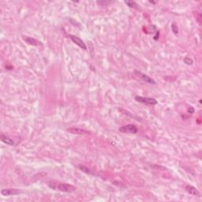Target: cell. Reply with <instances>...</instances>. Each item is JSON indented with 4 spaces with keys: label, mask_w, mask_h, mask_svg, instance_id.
<instances>
[{
    "label": "cell",
    "mask_w": 202,
    "mask_h": 202,
    "mask_svg": "<svg viewBox=\"0 0 202 202\" xmlns=\"http://www.w3.org/2000/svg\"><path fill=\"white\" fill-rule=\"evenodd\" d=\"M49 186L55 190H59L64 193H72L76 190V187L73 185L67 183H58V182H49Z\"/></svg>",
    "instance_id": "cell-1"
},
{
    "label": "cell",
    "mask_w": 202,
    "mask_h": 202,
    "mask_svg": "<svg viewBox=\"0 0 202 202\" xmlns=\"http://www.w3.org/2000/svg\"><path fill=\"white\" fill-rule=\"evenodd\" d=\"M135 100L139 103H145L147 105H156L157 104V100L153 98H149V97H144V96H137L135 97Z\"/></svg>",
    "instance_id": "cell-2"
},
{
    "label": "cell",
    "mask_w": 202,
    "mask_h": 202,
    "mask_svg": "<svg viewBox=\"0 0 202 202\" xmlns=\"http://www.w3.org/2000/svg\"><path fill=\"white\" fill-rule=\"evenodd\" d=\"M120 132L124 133H137V128L133 124H128L125 126H122L119 128Z\"/></svg>",
    "instance_id": "cell-3"
},
{
    "label": "cell",
    "mask_w": 202,
    "mask_h": 202,
    "mask_svg": "<svg viewBox=\"0 0 202 202\" xmlns=\"http://www.w3.org/2000/svg\"><path fill=\"white\" fill-rule=\"evenodd\" d=\"M134 73H135L137 77H139L143 81H145V82L149 83V84H153V85H156V81H155L153 78H151L149 76L146 75L145 73H141V72H140V71L135 70V71H134Z\"/></svg>",
    "instance_id": "cell-4"
},
{
    "label": "cell",
    "mask_w": 202,
    "mask_h": 202,
    "mask_svg": "<svg viewBox=\"0 0 202 202\" xmlns=\"http://www.w3.org/2000/svg\"><path fill=\"white\" fill-rule=\"evenodd\" d=\"M68 37H69V38H70V40L73 41V43H76L78 47H80L81 48H82V49L84 50L87 49V47L86 45H85V42H84L81 38L76 37V36H73V35H69Z\"/></svg>",
    "instance_id": "cell-5"
},
{
    "label": "cell",
    "mask_w": 202,
    "mask_h": 202,
    "mask_svg": "<svg viewBox=\"0 0 202 202\" xmlns=\"http://www.w3.org/2000/svg\"><path fill=\"white\" fill-rule=\"evenodd\" d=\"M1 193L3 196H10V195H17L21 193V190L18 189H13V188H8L4 189L1 191Z\"/></svg>",
    "instance_id": "cell-6"
},
{
    "label": "cell",
    "mask_w": 202,
    "mask_h": 202,
    "mask_svg": "<svg viewBox=\"0 0 202 202\" xmlns=\"http://www.w3.org/2000/svg\"><path fill=\"white\" fill-rule=\"evenodd\" d=\"M68 132L73 133V134H88L89 133V131L85 130V129H80V128H76V127H71V128H68L67 129Z\"/></svg>",
    "instance_id": "cell-7"
},
{
    "label": "cell",
    "mask_w": 202,
    "mask_h": 202,
    "mask_svg": "<svg viewBox=\"0 0 202 202\" xmlns=\"http://www.w3.org/2000/svg\"><path fill=\"white\" fill-rule=\"evenodd\" d=\"M24 40L26 41L27 43H29V45H33V46H37V45H41V43L40 41H38L37 39L33 38V37H24Z\"/></svg>",
    "instance_id": "cell-8"
},
{
    "label": "cell",
    "mask_w": 202,
    "mask_h": 202,
    "mask_svg": "<svg viewBox=\"0 0 202 202\" xmlns=\"http://www.w3.org/2000/svg\"><path fill=\"white\" fill-rule=\"evenodd\" d=\"M186 192H188L189 193H190V194H192V195H196L200 197V193H199V191L196 189L195 187H193V186L187 185V186H186Z\"/></svg>",
    "instance_id": "cell-9"
},
{
    "label": "cell",
    "mask_w": 202,
    "mask_h": 202,
    "mask_svg": "<svg viewBox=\"0 0 202 202\" xmlns=\"http://www.w3.org/2000/svg\"><path fill=\"white\" fill-rule=\"evenodd\" d=\"M0 138H1V141H2L3 142H4L5 144H7V145H11V146L14 145V142H13V140L10 139V137H8L6 136V135H4V134H1Z\"/></svg>",
    "instance_id": "cell-10"
},
{
    "label": "cell",
    "mask_w": 202,
    "mask_h": 202,
    "mask_svg": "<svg viewBox=\"0 0 202 202\" xmlns=\"http://www.w3.org/2000/svg\"><path fill=\"white\" fill-rule=\"evenodd\" d=\"M125 3L128 6V7H131V8H133V9H136V10H139V6L137 5L136 2L134 1H126Z\"/></svg>",
    "instance_id": "cell-11"
},
{
    "label": "cell",
    "mask_w": 202,
    "mask_h": 202,
    "mask_svg": "<svg viewBox=\"0 0 202 202\" xmlns=\"http://www.w3.org/2000/svg\"><path fill=\"white\" fill-rule=\"evenodd\" d=\"M171 29H172V32L175 33V34H178V33H179L178 27H177V25H176L175 23L172 24V25H171Z\"/></svg>",
    "instance_id": "cell-12"
},
{
    "label": "cell",
    "mask_w": 202,
    "mask_h": 202,
    "mask_svg": "<svg viewBox=\"0 0 202 202\" xmlns=\"http://www.w3.org/2000/svg\"><path fill=\"white\" fill-rule=\"evenodd\" d=\"M184 63H186V64H187V65H192L193 62V60L191 59H189V58H188V57H186V58L184 59Z\"/></svg>",
    "instance_id": "cell-13"
},
{
    "label": "cell",
    "mask_w": 202,
    "mask_h": 202,
    "mask_svg": "<svg viewBox=\"0 0 202 202\" xmlns=\"http://www.w3.org/2000/svg\"><path fill=\"white\" fill-rule=\"evenodd\" d=\"M111 3V2H108V1H98L97 3L100 5V6H107Z\"/></svg>",
    "instance_id": "cell-14"
},
{
    "label": "cell",
    "mask_w": 202,
    "mask_h": 202,
    "mask_svg": "<svg viewBox=\"0 0 202 202\" xmlns=\"http://www.w3.org/2000/svg\"><path fill=\"white\" fill-rule=\"evenodd\" d=\"M79 168L81 170V171H85V172L88 173V174H89V173H90L89 169H88L87 167H84V166H81V165H80L79 166Z\"/></svg>",
    "instance_id": "cell-15"
},
{
    "label": "cell",
    "mask_w": 202,
    "mask_h": 202,
    "mask_svg": "<svg viewBox=\"0 0 202 202\" xmlns=\"http://www.w3.org/2000/svg\"><path fill=\"white\" fill-rule=\"evenodd\" d=\"M189 109H190V112H191V113H193V111H194V110L193 109L192 107H189Z\"/></svg>",
    "instance_id": "cell-16"
}]
</instances>
